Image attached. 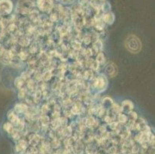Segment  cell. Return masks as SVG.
<instances>
[{"instance_id": "277c9868", "label": "cell", "mask_w": 155, "mask_h": 154, "mask_svg": "<svg viewBox=\"0 0 155 154\" xmlns=\"http://www.w3.org/2000/svg\"><path fill=\"white\" fill-rule=\"evenodd\" d=\"M133 107L134 105L130 101H128V100H126V101H124L123 103H122V110L124 111H126V110L127 109V113L130 112V111H131L133 110Z\"/></svg>"}, {"instance_id": "8992f818", "label": "cell", "mask_w": 155, "mask_h": 154, "mask_svg": "<svg viewBox=\"0 0 155 154\" xmlns=\"http://www.w3.org/2000/svg\"><path fill=\"white\" fill-rule=\"evenodd\" d=\"M4 129L9 133H12V131H13L12 130V125L9 123H6L4 124Z\"/></svg>"}, {"instance_id": "6da1fadb", "label": "cell", "mask_w": 155, "mask_h": 154, "mask_svg": "<svg viewBox=\"0 0 155 154\" xmlns=\"http://www.w3.org/2000/svg\"><path fill=\"white\" fill-rule=\"evenodd\" d=\"M124 45L126 49L131 53H138L141 50L142 44L140 39L135 35H129L125 39Z\"/></svg>"}, {"instance_id": "5b68a950", "label": "cell", "mask_w": 155, "mask_h": 154, "mask_svg": "<svg viewBox=\"0 0 155 154\" xmlns=\"http://www.w3.org/2000/svg\"><path fill=\"white\" fill-rule=\"evenodd\" d=\"M104 20L108 24H112L114 21V16L112 13H108L104 16Z\"/></svg>"}, {"instance_id": "3957f363", "label": "cell", "mask_w": 155, "mask_h": 154, "mask_svg": "<svg viewBox=\"0 0 155 154\" xmlns=\"http://www.w3.org/2000/svg\"><path fill=\"white\" fill-rule=\"evenodd\" d=\"M39 8L43 11H50L53 7V0H38Z\"/></svg>"}, {"instance_id": "7a4b0ae2", "label": "cell", "mask_w": 155, "mask_h": 154, "mask_svg": "<svg viewBox=\"0 0 155 154\" xmlns=\"http://www.w3.org/2000/svg\"><path fill=\"white\" fill-rule=\"evenodd\" d=\"M12 10V2L10 0H0V15H9Z\"/></svg>"}]
</instances>
